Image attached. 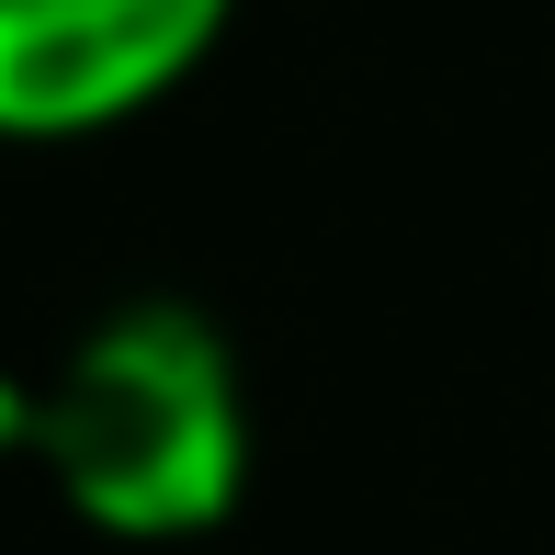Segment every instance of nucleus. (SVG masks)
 I'll return each mask as SVG.
<instances>
[{
  "instance_id": "f03ea898",
  "label": "nucleus",
  "mask_w": 555,
  "mask_h": 555,
  "mask_svg": "<svg viewBox=\"0 0 555 555\" xmlns=\"http://www.w3.org/2000/svg\"><path fill=\"white\" fill-rule=\"evenodd\" d=\"M238 0H0V147H91L182 103Z\"/></svg>"
},
{
  "instance_id": "f257e3e1",
  "label": "nucleus",
  "mask_w": 555,
  "mask_h": 555,
  "mask_svg": "<svg viewBox=\"0 0 555 555\" xmlns=\"http://www.w3.org/2000/svg\"><path fill=\"white\" fill-rule=\"evenodd\" d=\"M57 499L114 544H193L249 488V386L205 307L137 295L91 318L23 409Z\"/></svg>"
}]
</instances>
